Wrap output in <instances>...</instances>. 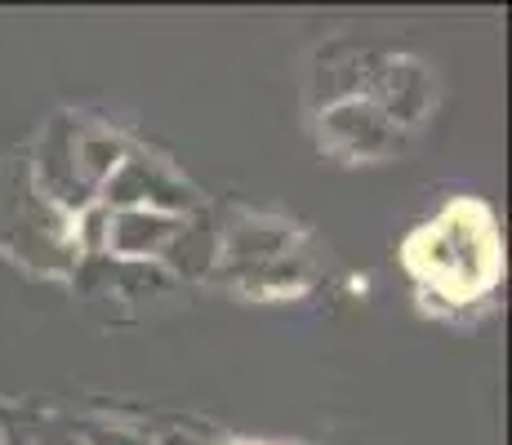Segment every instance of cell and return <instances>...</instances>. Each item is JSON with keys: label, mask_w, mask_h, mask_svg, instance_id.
I'll return each mask as SVG.
<instances>
[{"label": "cell", "mask_w": 512, "mask_h": 445, "mask_svg": "<svg viewBox=\"0 0 512 445\" xmlns=\"http://www.w3.org/2000/svg\"><path fill=\"white\" fill-rule=\"evenodd\" d=\"M0 245L36 272H72L81 259L72 219L36 187L23 156L0 165Z\"/></svg>", "instance_id": "6da1fadb"}, {"label": "cell", "mask_w": 512, "mask_h": 445, "mask_svg": "<svg viewBox=\"0 0 512 445\" xmlns=\"http://www.w3.org/2000/svg\"><path fill=\"white\" fill-rule=\"evenodd\" d=\"M410 254H415L419 272L432 276L450 294L481 290L490 281V272H495V236H490V223L472 205L446 210L419 236Z\"/></svg>", "instance_id": "7a4b0ae2"}, {"label": "cell", "mask_w": 512, "mask_h": 445, "mask_svg": "<svg viewBox=\"0 0 512 445\" xmlns=\"http://www.w3.org/2000/svg\"><path fill=\"white\" fill-rule=\"evenodd\" d=\"M223 272L250 294L294 290V285L308 281V263L299 259L294 232L263 219H241L228 232V241H223Z\"/></svg>", "instance_id": "3957f363"}, {"label": "cell", "mask_w": 512, "mask_h": 445, "mask_svg": "<svg viewBox=\"0 0 512 445\" xmlns=\"http://www.w3.org/2000/svg\"><path fill=\"white\" fill-rule=\"evenodd\" d=\"M76 147H81V125H76L72 116H58V121H49V130L41 134V143H36V161H32L36 187H41L63 214L85 210L90 196H94Z\"/></svg>", "instance_id": "277c9868"}, {"label": "cell", "mask_w": 512, "mask_h": 445, "mask_svg": "<svg viewBox=\"0 0 512 445\" xmlns=\"http://www.w3.org/2000/svg\"><path fill=\"white\" fill-rule=\"evenodd\" d=\"M103 201L116 205V210H156V214H174L183 219L196 205L192 187L179 183L161 161H147V156H130L116 165V174L103 183Z\"/></svg>", "instance_id": "5b68a950"}, {"label": "cell", "mask_w": 512, "mask_h": 445, "mask_svg": "<svg viewBox=\"0 0 512 445\" xmlns=\"http://www.w3.org/2000/svg\"><path fill=\"white\" fill-rule=\"evenodd\" d=\"M179 232L183 219L156 210H116V219H107V245L125 259H165Z\"/></svg>", "instance_id": "8992f818"}, {"label": "cell", "mask_w": 512, "mask_h": 445, "mask_svg": "<svg viewBox=\"0 0 512 445\" xmlns=\"http://www.w3.org/2000/svg\"><path fill=\"white\" fill-rule=\"evenodd\" d=\"M326 134L352 156H374L392 143V121L374 103H339L326 112Z\"/></svg>", "instance_id": "52a82bcc"}, {"label": "cell", "mask_w": 512, "mask_h": 445, "mask_svg": "<svg viewBox=\"0 0 512 445\" xmlns=\"http://www.w3.org/2000/svg\"><path fill=\"white\" fill-rule=\"evenodd\" d=\"M374 85L383 89L379 98H383V107H388V121H392V116H397V121H415L423 107L432 103L428 76H423L415 63H392Z\"/></svg>", "instance_id": "ba28073f"}, {"label": "cell", "mask_w": 512, "mask_h": 445, "mask_svg": "<svg viewBox=\"0 0 512 445\" xmlns=\"http://www.w3.org/2000/svg\"><path fill=\"white\" fill-rule=\"evenodd\" d=\"M0 445H85L76 432H67L54 419H36V414H9L0 423Z\"/></svg>", "instance_id": "9c48e42d"}, {"label": "cell", "mask_w": 512, "mask_h": 445, "mask_svg": "<svg viewBox=\"0 0 512 445\" xmlns=\"http://www.w3.org/2000/svg\"><path fill=\"white\" fill-rule=\"evenodd\" d=\"M165 259L179 267V272H187V276L205 272V267H210V259H214V236L205 232V227H187V223H183V232L174 236V245L165 250Z\"/></svg>", "instance_id": "30bf717a"}, {"label": "cell", "mask_w": 512, "mask_h": 445, "mask_svg": "<svg viewBox=\"0 0 512 445\" xmlns=\"http://www.w3.org/2000/svg\"><path fill=\"white\" fill-rule=\"evenodd\" d=\"M85 445H152V441L134 437L125 428H85Z\"/></svg>", "instance_id": "8fae6325"}]
</instances>
